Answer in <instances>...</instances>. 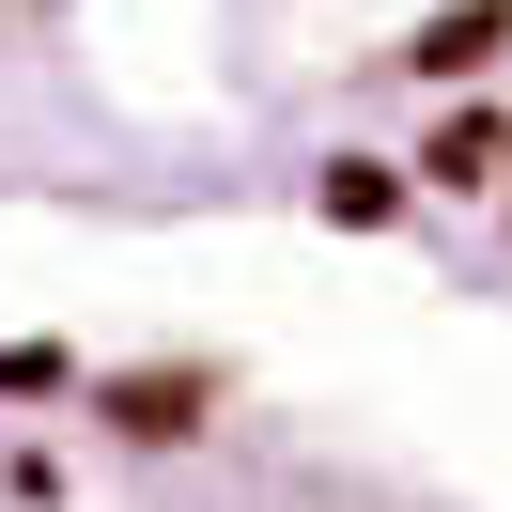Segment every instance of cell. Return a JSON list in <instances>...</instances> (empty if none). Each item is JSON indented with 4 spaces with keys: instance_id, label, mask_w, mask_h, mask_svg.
Wrapping results in <instances>:
<instances>
[{
    "instance_id": "1",
    "label": "cell",
    "mask_w": 512,
    "mask_h": 512,
    "mask_svg": "<svg viewBox=\"0 0 512 512\" xmlns=\"http://www.w3.org/2000/svg\"><path fill=\"white\" fill-rule=\"evenodd\" d=\"M0 512H419L280 404L0 342Z\"/></svg>"
},
{
    "instance_id": "2",
    "label": "cell",
    "mask_w": 512,
    "mask_h": 512,
    "mask_svg": "<svg viewBox=\"0 0 512 512\" xmlns=\"http://www.w3.org/2000/svg\"><path fill=\"white\" fill-rule=\"evenodd\" d=\"M78 16H94V0H0V78L63 63V47H78Z\"/></svg>"
}]
</instances>
